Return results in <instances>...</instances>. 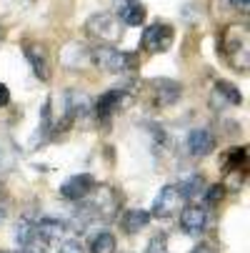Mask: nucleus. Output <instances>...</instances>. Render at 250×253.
<instances>
[{"mask_svg":"<svg viewBox=\"0 0 250 253\" xmlns=\"http://www.w3.org/2000/svg\"><path fill=\"white\" fill-rule=\"evenodd\" d=\"M218 48L233 70L248 73V68H250V35H248L245 25H228L225 30H220Z\"/></svg>","mask_w":250,"mask_h":253,"instance_id":"nucleus-1","label":"nucleus"},{"mask_svg":"<svg viewBox=\"0 0 250 253\" xmlns=\"http://www.w3.org/2000/svg\"><path fill=\"white\" fill-rule=\"evenodd\" d=\"M90 60H93V65H95L98 70H105V73H113V76L128 73V70H133L135 63H138V58H135L133 53L118 50V48L110 45V43L95 45V48L90 50Z\"/></svg>","mask_w":250,"mask_h":253,"instance_id":"nucleus-2","label":"nucleus"},{"mask_svg":"<svg viewBox=\"0 0 250 253\" xmlns=\"http://www.w3.org/2000/svg\"><path fill=\"white\" fill-rule=\"evenodd\" d=\"M95 198L85 203V211L83 213V223L88 218H103V221H113L118 215V208H120V198L113 188H98L95 186Z\"/></svg>","mask_w":250,"mask_h":253,"instance_id":"nucleus-3","label":"nucleus"},{"mask_svg":"<svg viewBox=\"0 0 250 253\" xmlns=\"http://www.w3.org/2000/svg\"><path fill=\"white\" fill-rule=\"evenodd\" d=\"M85 33L98 43H118L123 35V23L118 20L115 13H95L85 23Z\"/></svg>","mask_w":250,"mask_h":253,"instance_id":"nucleus-4","label":"nucleus"},{"mask_svg":"<svg viewBox=\"0 0 250 253\" xmlns=\"http://www.w3.org/2000/svg\"><path fill=\"white\" fill-rule=\"evenodd\" d=\"M175 41V30L173 25L168 23H150L145 30H143V38H140V45L143 50H148V53H165Z\"/></svg>","mask_w":250,"mask_h":253,"instance_id":"nucleus-5","label":"nucleus"},{"mask_svg":"<svg viewBox=\"0 0 250 253\" xmlns=\"http://www.w3.org/2000/svg\"><path fill=\"white\" fill-rule=\"evenodd\" d=\"M130 105V93L123 88H113L108 93H103L95 103V116L98 121H108L110 116H115L118 111H125Z\"/></svg>","mask_w":250,"mask_h":253,"instance_id":"nucleus-6","label":"nucleus"},{"mask_svg":"<svg viewBox=\"0 0 250 253\" xmlns=\"http://www.w3.org/2000/svg\"><path fill=\"white\" fill-rule=\"evenodd\" d=\"M98 186V180L90 173H78V175H70L65 183L60 186V196L65 201H85Z\"/></svg>","mask_w":250,"mask_h":253,"instance_id":"nucleus-7","label":"nucleus"},{"mask_svg":"<svg viewBox=\"0 0 250 253\" xmlns=\"http://www.w3.org/2000/svg\"><path fill=\"white\" fill-rule=\"evenodd\" d=\"M148 85H150V93H153V103L160 105V108L173 105L183 95V85L178 81H170V78H153V81H148Z\"/></svg>","mask_w":250,"mask_h":253,"instance_id":"nucleus-8","label":"nucleus"},{"mask_svg":"<svg viewBox=\"0 0 250 253\" xmlns=\"http://www.w3.org/2000/svg\"><path fill=\"white\" fill-rule=\"evenodd\" d=\"M25 60L30 63L35 78H40L43 83L50 81L53 70H50V58H48L45 45H40V43H25Z\"/></svg>","mask_w":250,"mask_h":253,"instance_id":"nucleus-9","label":"nucleus"},{"mask_svg":"<svg viewBox=\"0 0 250 253\" xmlns=\"http://www.w3.org/2000/svg\"><path fill=\"white\" fill-rule=\"evenodd\" d=\"M180 203H183V198H180V193H178L175 186H163L160 193L153 201V208H150L153 213L150 215H155V218H170L173 213H178Z\"/></svg>","mask_w":250,"mask_h":253,"instance_id":"nucleus-10","label":"nucleus"},{"mask_svg":"<svg viewBox=\"0 0 250 253\" xmlns=\"http://www.w3.org/2000/svg\"><path fill=\"white\" fill-rule=\"evenodd\" d=\"M115 15L123 25H130V28H140L143 23H145V5L140 3V0H115Z\"/></svg>","mask_w":250,"mask_h":253,"instance_id":"nucleus-11","label":"nucleus"},{"mask_svg":"<svg viewBox=\"0 0 250 253\" xmlns=\"http://www.w3.org/2000/svg\"><path fill=\"white\" fill-rule=\"evenodd\" d=\"M185 146H188L190 156H195V158L210 156L213 151H215V135H213L208 128H193V130L188 133Z\"/></svg>","mask_w":250,"mask_h":253,"instance_id":"nucleus-12","label":"nucleus"},{"mask_svg":"<svg viewBox=\"0 0 250 253\" xmlns=\"http://www.w3.org/2000/svg\"><path fill=\"white\" fill-rule=\"evenodd\" d=\"M205 226H208V211H205V206H193L190 203V206H185L180 211V228L185 233L198 236V233L205 231Z\"/></svg>","mask_w":250,"mask_h":253,"instance_id":"nucleus-13","label":"nucleus"},{"mask_svg":"<svg viewBox=\"0 0 250 253\" xmlns=\"http://www.w3.org/2000/svg\"><path fill=\"white\" fill-rule=\"evenodd\" d=\"M225 173H245L248 168V148H230L220 161Z\"/></svg>","mask_w":250,"mask_h":253,"instance_id":"nucleus-14","label":"nucleus"},{"mask_svg":"<svg viewBox=\"0 0 250 253\" xmlns=\"http://www.w3.org/2000/svg\"><path fill=\"white\" fill-rule=\"evenodd\" d=\"M150 211H143V208H130V211H125V215H123V228L128 231V233H138L140 228H145L148 223H150Z\"/></svg>","mask_w":250,"mask_h":253,"instance_id":"nucleus-15","label":"nucleus"},{"mask_svg":"<svg viewBox=\"0 0 250 253\" xmlns=\"http://www.w3.org/2000/svg\"><path fill=\"white\" fill-rule=\"evenodd\" d=\"M33 228H35V236H40L43 241H53L65 233V223L58 218H40L38 223H33Z\"/></svg>","mask_w":250,"mask_h":253,"instance_id":"nucleus-16","label":"nucleus"},{"mask_svg":"<svg viewBox=\"0 0 250 253\" xmlns=\"http://www.w3.org/2000/svg\"><path fill=\"white\" fill-rule=\"evenodd\" d=\"M175 188H178V193H180V198H183V201H193L195 196H200V193H203L205 180H203V175L193 173V175H185V178L180 180V186H175Z\"/></svg>","mask_w":250,"mask_h":253,"instance_id":"nucleus-17","label":"nucleus"},{"mask_svg":"<svg viewBox=\"0 0 250 253\" xmlns=\"http://www.w3.org/2000/svg\"><path fill=\"white\" fill-rule=\"evenodd\" d=\"M213 98H220V105H223V103H228V105H240V103H243L240 90H238L233 83H228V81H215Z\"/></svg>","mask_w":250,"mask_h":253,"instance_id":"nucleus-18","label":"nucleus"},{"mask_svg":"<svg viewBox=\"0 0 250 253\" xmlns=\"http://www.w3.org/2000/svg\"><path fill=\"white\" fill-rule=\"evenodd\" d=\"M118 251V241L113 233L100 231L93 241H90V253H115Z\"/></svg>","mask_w":250,"mask_h":253,"instance_id":"nucleus-19","label":"nucleus"},{"mask_svg":"<svg viewBox=\"0 0 250 253\" xmlns=\"http://www.w3.org/2000/svg\"><path fill=\"white\" fill-rule=\"evenodd\" d=\"M35 236V228H33V223L30 221H20L18 226H15V241L23 246V243H28L30 238Z\"/></svg>","mask_w":250,"mask_h":253,"instance_id":"nucleus-20","label":"nucleus"},{"mask_svg":"<svg viewBox=\"0 0 250 253\" xmlns=\"http://www.w3.org/2000/svg\"><path fill=\"white\" fill-rule=\"evenodd\" d=\"M18 253H48V248H45V241H43L40 236H33L28 243L20 246Z\"/></svg>","mask_w":250,"mask_h":253,"instance_id":"nucleus-21","label":"nucleus"},{"mask_svg":"<svg viewBox=\"0 0 250 253\" xmlns=\"http://www.w3.org/2000/svg\"><path fill=\"white\" fill-rule=\"evenodd\" d=\"M145 253H168V236L165 233L153 236L150 243H148V248H145Z\"/></svg>","mask_w":250,"mask_h":253,"instance_id":"nucleus-22","label":"nucleus"},{"mask_svg":"<svg viewBox=\"0 0 250 253\" xmlns=\"http://www.w3.org/2000/svg\"><path fill=\"white\" fill-rule=\"evenodd\" d=\"M223 196H225V186H213V188H208V193H205V203L213 208V206H218V201H223Z\"/></svg>","mask_w":250,"mask_h":253,"instance_id":"nucleus-23","label":"nucleus"},{"mask_svg":"<svg viewBox=\"0 0 250 253\" xmlns=\"http://www.w3.org/2000/svg\"><path fill=\"white\" fill-rule=\"evenodd\" d=\"M58 253H85V248H83V243H80V241L68 238V241H63V243H60Z\"/></svg>","mask_w":250,"mask_h":253,"instance_id":"nucleus-24","label":"nucleus"},{"mask_svg":"<svg viewBox=\"0 0 250 253\" xmlns=\"http://www.w3.org/2000/svg\"><path fill=\"white\" fill-rule=\"evenodd\" d=\"M8 103H10V90L5 83H0V108H5Z\"/></svg>","mask_w":250,"mask_h":253,"instance_id":"nucleus-25","label":"nucleus"},{"mask_svg":"<svg viewBox=\"0 0 250 253\" xmlns=\"http://www.w3.org/2000/svg\"><path fill=\"white\" fill-rule=\"evenodd\" d=\"M230 5H233L235 10H243V13H248V8H250V0H230Z\"/></svg>","mask_w":250,"mask_h":253,"instance_id":"nucleus-26","label":"nucleus"},{"mask_svg":"<svg viewBox=\"0 0 250 253\" xmlns=\"http://www.w3.org/2000/svg\"><path fill=\"white\" fill-rule=\"evenodd\" d=\"M190 253H213V251H210L208 246H198V248H193Z\"/></svg>","mask_w":250,"mask_h":253,"instance_id":"nucleus-27","label":"nucleus"},{"mask_svg":"<svg viewBox=\"0 0 250 253\" xmlns=\"http://www.w3.org/2000/svg\"><path fill=\"white\" fill-rule=\"evenodd\" d=\"M3 215H5V213H3V208H0V221H3Z\"/></svg>","mask_w":250,"mask_h":253,"instance_id":"nucleus-28","label":"nucleus"},{"mask_svg":"<svg viewBox=\"0 0 250 253\" xmlns=\"http://www.w3.org/2000/svg\"><path fill=\"white\" fill-rule=\"evenodd\" d=\"M0 253H8V251H0Z\"/></svg>","mask_w":250,"mask_h":253,"instance_id":"nucleus-29","label":"nucleus"}]
</instances>
